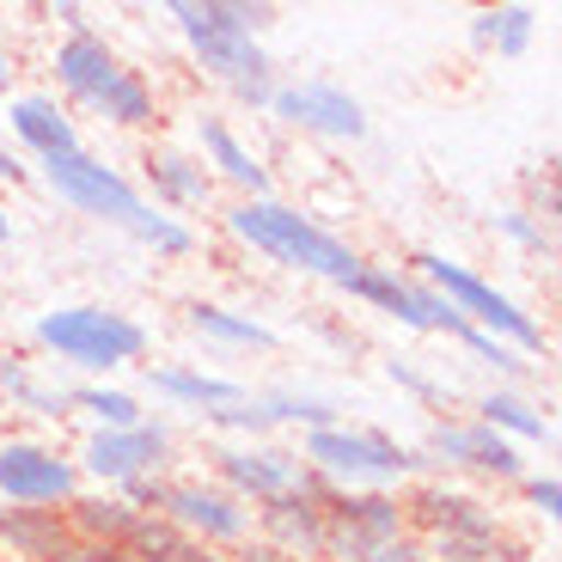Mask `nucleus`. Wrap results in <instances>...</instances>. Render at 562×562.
I'll return each mask as SVG.
<instances>
[{"label":"nucleus","mask_w":562,"mask_h":562,"mask_svg":"<svg viewBox=\"0 0 562 562\" xmlns=\"http://www.w3.org/2000/svg\"><path fill=\"white\" fill-rule=\"evenodd\" d=\"M147 183H154V202L159 209H178V214H190V209H209L214 202V178H209V166H202L196 154H178V147H159V154H147Z\"/></svg>","instance_id":"412c9836"},{"label":"nucleus","mask_w":562,"mask_h":562,"mask_svg":"<svg viewBox=\"0 0 562 562\" xmlns=\"http://www.w3.org/2000/svg\"><path fill=\"white\" fill-rule=\"evenodd\" d=\"M209 428H226V435H245V440H263L276 422H269V409H263V397L257 392H245V397H233V404H221V409H209Z\"/></svg>","instance_id":"7c9ffc66"},{"label":"nucleus","mask_w":562,"mask_h":562,"mask_svg":"<svg viewBox=\"0 0 562 562\" xmlns=\"http://www.w3.org/2000/svg\"><path fill=\"white\" fill-rule=\"evenodd\" d=\"M409 276L416 281H428L440 300H447L452 312H459L464 324H477L483 337H495V342H507L514 355H544L550 349V337H544V324L532 318V312L520 306V300H507L495 281H483L477 269H464V263H447L440 251H416L409 257Z\"/></svg>","instance_id":"39448f33"},{"label":"nucleus","mask_w":562,"mask_h":562,"mask_svg":"<svg viewBox=\"0 0 562 562\" xmlns=\"http://www.w3.org/2000/svg\"><path fill=\"white\" fill-rule=\"evenodd\" d=\"M190 330H202L209 342H226V349H276L269 324H257L251 312L214 306V300H190Z\"/></svg>","instance_id":"bb28decb"},{"label":"nucleus","mask_w":562,"mask_h":562,"mask_svg":"<svg viewBox=\"0 0 562 562\" xmlns=\"http://www.w3.org/2000/svg\"><path fill=\"white\" fill-rule=\"evenodd\" d=\"M7 74H13V61H7V56H0V80H7Z\"/></svg>","instance_id":"a18cd8bd"},{"label":"nucleus","mask_w":562,"mask_h":562,"mask_svg":"<svg viewBox=\"0 0 562 562\" xmlns=\"http://www.w3.org/2000/svg\"><path fill=\"white\" fill-rule=\"evenodd\" d=\"M226 233L245 239L257 257H269V263L300 269V276H324V281H337V288H349L355 269H361V257H355L330 226H318L312 214H300L294 202H276V196L233 202V209H226Z\"/></svg>","instance_id":"f03ea898"},{"label":"nucleus","mask_w":562,"mask_h":562,"mask_svg":"<svg viewBox=\"0 0 562 562\" xmlns=\"http://www.w3.org/2000/svg\"><path fill=\"white\" fill-rule=\"evenodd\" d=\"M214 483L226 495H239L245 507H263L276 495H294V490H318L324 477H312L306 459L288 447H269V440H233V447H214Z\"/></svg>","instance_id":"6e6552de"},{"label":"nucleus","mask_w":562,"mask_h":562,"mask_svg":"<svg viewBox=\"0 0 562 562\" xmlns=\"http://www.w3.org/2000/svg\"><path fill=\"white\" fill-rule=\"evenodd\" d=\"M68 544L61 507H0V562H56Z\"/></svg>","instance_id":"6ab92c4d"},{"label":"nucleus","mask_w":562,"mask_h":562,"mask_svg":"<svg viewBox=\"0 0 562 562\" xmlns=\"http://www.w3.org/2000/svg\"><path fill=\"white\" fill-rule=\"evenodd\" d=\"M0 178H7V183H25V166H19L13 147H0Z\"/></svg>","instance_id":"79ce46f5"},{"label":"nucleus","mask_w":562,"mask_h":562,"mask_svg":"<svg viewBox=\"0 0 562 562\" xmlns=\"http://www.w3.org/2000/svg\"><path fill=\"white\" fill-rule=\"evenodd\" d=\"M147 385H154L166 404H178V409H221V404H233V397H245V385L239 380H221V373H202V367H154L147 373Z\"/></svg>","instance_id":"b1692460"},{"label":"nucleus","mask_w":562,"mask_h":562,"mask_svg":"<svg viewBox=\"0 0 562 562\" xmlns=\"http://www.w3.org/2000/svg\"><path fill=\"white\" fill-rule=\"evenodd\" d=\"M538 37V7H490V13L471 19V43H477L483 56H502V61H520Z\"/></svg>","instance_id":"a878e982"},{"label":"nucleus","mask_w":562,"mask_h":562,"mask_svg":"<svg viewBox=\"0 0 562 562\" xmlns=\"http://www.w3.org/2000/svg\"><path fill=\"white\" fill-rule=\"evenodd\" d=\"M56 19H61V25H68V37H74V31H92V25H86V13H80V7H68V0H61V7H56Z\"/></svg>","instance_id":"37998d69"},{"label":"nucleus","mask_w":562,"mask_h":562,"mask_svg":"<svg viewBox=\"0 0 562 562\" xmlns=\"http://www.w3.org/2000/svg\"><path fill=\"white\" fill-rule=\"evenodd\" d=\"M171 19L209 80H221L251 111H269L281 80L263 49V25L276 19V7H263V0H171Z\"/></svg>","instance_id":"f257e3e1"},{"label":"nucleus","mask_w":562,"mask_h":562,"mask_svg":"<svg viewBox=\"0 0 562 562\" xmlns=\"http://www.w3.org/2000/svg\"><path fill=\"white\" fill-rule=\"evenodd\" d=\"M7 233H13V226H7V214H0V239H7Z\"/></svg>","instance_id":"49530a36"},{"label":"nucleus","mask_w":562,"mask_h":562,"mask_svg":"<svg viewBox=\"0 0 562 562\" xmlns=\"http://www.w3.org/2000/svg\"><path fill=\"white\" fill-rule=\"evenodd\" d=\"M263 397V409H269V422L276 428H330V422H342L337 416V404H324V397H312V392H257Z\"/></svg>","instance_id":"c756f323"},{"label":"nucleus","mask_w":562,"mask_h":562,"mask_svg":"<svg viewBox=\"0 0 562 562\" xmlns=\"http://www.w3.org/2000/svg\"><path fill=\"white\" fill-rule=\"evenodd\" d=\"M495 226H502L507 239L520 245V251H557V233H544V226H538L526 209H507V214H495Z\"/></svg>","instance_id":"72a5a7b5"},{"label":"nucleus","mask_w":562,"mask_h":562,"mask_svg":"<svg viewBox=\"0 0 562 562\" xmlns=\"http://www.w3.org/2000/svg\"><path fill=\"white\" fill-rule=\"evenodd\" d=\"M166 452H171V435L159 422H135V428H92V440L80 447V477L92 490H123L135 477H154L166 471Z\"/></svg>","instance_id":"4468645a"},{"label":"nucleus","mask_w":562,"mask_h":562,"mask_svg":"<svg viewBox=\"0 0 562 562\" xmlns=\"http://www.w3.org/2000/svg\"><path fill=\"white\" fill-rule=\"evenodd\" d=\"M19 380H25V367H19V355H7V349H0V392L13 397V385H19Z\"/></svg>","instance_id":"a19ab883"},{"label":"nucleus","mask_w":562,"mask_h":562,"mask_svg":"<svg viewBox=\"0 0 562 562\" xmlns=\"http://www.w3.org/2000/svg\"><path fill=\"white\" fill-rule=\"evenodd\" d=\"M123 550L135 562H226V550H214V544H202V538L178 532V526L159 520V514H140Z\"/></svg>","instance_id":"393cba45"},{"label":"nucleus","mask_w":562,"mask_h":562,"mask_svg":"<svg viewBox=\"0 0 562 562\" xmlns=\"http://www.w3.org/2000/svg\"><path fill=\"white\" fill-rule=\"evenodd\" d=\"M61 520H68V538H80V544H128L140 514L116 490H92V483H86V490L61 507Z\"/></svg>","instance_id":"4be33fe9"},{"label":"nucleus","mask_w":562,"mask_h":562,"mask_svg":"<svg viewBox=\"0 0 562 562\" xmlns=\"http://www.w3.org/2000/svg\"><path fill=\"white\" fill-rule=\"evenodd\" d=\"M7 128H13V140L25 147L31 159H61L80 147V128H74V116L61 111L56 99H43V92H25V99L7 104Z\"/></svg>","instance_id":"a211bd4d"},{"label":"nucleus","mask_w":562,"mask_h":562,"mask_svg":"<svg viewBox=\"0 0 562 562\" xmlns=\"http://www.w3.org/2000/svg\"><path fill=\"white\" fill-rule=\"evenodd\" d=\"M56 562H135V557H128L123 544H80V538H74Z\"/></svg>","instance_id":"4c0bfd02"},{"label":"nucleus","mask_w":562,"mask_h":562,"mask_svg":"<svg viewBox=\"0 0 562 562\" xmlns=\"http://www.w3.org/2000/svg\"><path fill=\"white\" fill-rule=\"evenodd\" d=\"M330 495H337L330 483L276 495V502L251 507V532L294 562H324V502H330Z\"/></svg>","instance_id":"f3484780"},{"label":"nucleus","mask_w":562,"mask_h":562,"mask_svg":"<svg viewBox=\"0 0 562 562\" xmlns=\"http://www.w3.org/2000/svg\"><path fill=\"white\" fill-rule=\"evenodd\" d=\"M68 409H86L99 428H135V422H147L140 397L135 392H116V385H74Z\"/></svg>","instance_id":"c85d7f7f"},{"label":"nucleus","mask_w":562,"mask_h":562,"mask_svg":"<svg viewBox=\"0 0 562 562\" xmlns=\"http://www.w3.org/2000/svg\"><path fill=\"white\" fill-rule=\"evenodd\" d=\"M37 342L56 361L86 367V373H116V367L140 361L147 355V330L123 312H104V306H61V312H43L37 318Z\"/></svg>","instance_id":"423d86ee"},{"label":"nucleus","mask_w":562,"mask_h":562,"mask_svg":"<svg viewBox=\"0 0 562 562\" xmlns=\"http://www.w3.org/2000/svg\"><path fill=\"white\" fill-rule=\"evenodd\" d=\"M520 483H526V502H532V514H544V520H562V483L550 477V471H538V477L526 471Z\"/></svg>","instance_id":"f704fd0d"},{"label":"nucleus","mask_w":562,"mask_h":562,"mask_svg":"<svg viewBox=\"0 0 562 562\" xmlns=\"http://www.w3.org/2000/svg\"><path fill=\"white\" fill-rule=\"evenodd\" d=\"M56 86L68 92L74 104L99 111L104 123H116V128H147L159 116L154 86L140 80V74L116 56L99 31H74V37H61V49H56Z\"/></svg>","instance_id":"7ed1b4c3"},{"label":"nucleus","mask_w":562,"mask_h":562,"mask_svg":"<svg viewBox=\"0 0 562 562\" xmlns=\"http://www.w3.org/2000/svg\"><path fill=\"white\" fill-rule=\"evenodd\" d=\"M13 404L19 409H31V416H68V392H61V385H43L37 373H25V380L13 385Z\"/></svg>","instance_id":"473e14b6"},{"label":"nucleus","mask_w":562,"mask_h":562,"mask_svg":"<svg viewBox=\"0 0 562 562\" xmlns=\"http://www.w3.org/2000/svg\"><path fill=\"white\" fill-rule=\"evenodd\" d=\"M226 562H294V557H281V550L276 544H263V538H245V544H233V550H226Z\"/></svg>","instance_id":"ea45409f"},{"label":"nucleus","mask_w":562,"mask_h":562,"mask_svg":"<svg viewBox=\"0 0 562 562\" xmlns=\"http://www.w3.org/2000/svg\"><path fill=\"white\" fill-rule=\"evenodd\" d=\"M202 166H209V178L214 183H233V190H245V202L251 196H269V171H263V159L251 154L239 140V128L233 123H221V116H202Z\"/></svg>","instance_id":"aec40b11"},{"label":"nucleus","mask_w":562,"mask_h":562,"mask_svg":"<svg viewBox=\"0 0 562 562\" xmlns=\"http://www.w3.org/2000/svg\"><path fill=\"white\" fill-rule=\"evenodd\" d=\"M526 190H532V221L544 226V233H557V214H562V190H557V159H544V171H532L526 178Z\"/></svg>","instance_id":"2f4dec72"},{"label":"nucleus","mask_w":562,"mask_h":562,"mask_svg":"<svg viewBox=\"0 0 562 562\" xmlns=\"http://www.w3.org/2000/svg\"><path fill=\"white\" fill-rule=\"evenodd\" d=\"M385 373H392V385H404V392L428 397V404H440V397H447V392H440L435 380H428V373H416V367H409V361H385Z\"/></svg>","instance_id":"e433bc0d"},{"label":"nucleus","mask_w":562,"mask_h":562,"mask_svg":"<svg viewBox=\"0 0 562 562\" xmlns=\"http://www.w3.org/2000/svg\"><path fill=\"white\" fill-rule=\"evenodd\" d=\"M404 538V507L392 490H337L324 502V562H367Z\"/></svg>","instance_id":"1a4fd4ad"},{"label":"nucleus","mask_w":562,"mask_h":562,"mask_svg":"<svg viewBox=\"0 0 562 562\" xmlns=\"http://www.w3.org/2000/svg\"><path fill=\"white\" fill-rule=\"evenodd\" d=\"M428 459L452 464V471H471V477H490V483H520L526 477L520 447H514V440H502L495 428H483L477 416L435 422V435H428Z\"/></svg>","instance_id":"dca6fc26"},{"label":"nucleus","mask_w":562,"mask_h":562,"mask_svg":"<svg viewBox=\"0 0 562 562\" xmlns=\"http://www.w3.org/2000/svg\"><path fill=\"white\" fill-rule=\"evenodd\" d=\"M367 562H428V550H422V538L404 532V538H392V544H380Z\"/></svg>","instance_id":"58836bf2"},{"label":"nucleus","mask_w":562,"mask_h":562,"mask_svg":"<svg viewBox=\"0 0 562 562\" xmlns=\"http://www.w3.org/2000/svg\"><path fill=\"white\" fill-rule=\"evenodd\" d=\"M86 490L80 464L43 440H0V502L7 507H68Z\"/></svg>","instance_id":"9b49d317"},{"label":"nucleus","mask_w":562,"mask_h":562,"mask_svg":"<svg viewBox=\"0 0 562 562\" xmlns=\"http://www.w3.org/2000/svg\"><path fill=\"white\" fill-rule=\"evenodd\" d=\"M269 111L294 128H312V135H330V140H361L367 135V111L355 92H342L337 80H281Z\"/></svg>","instance_id":"2eb2a0df"},{"label":"nucleus","mask_w":562,"mask_h":562,"mask_svg":"<svg viewBox=\"0 0 562 562\" xmlns=\"http://www.w3.org/2000/svg\"><path fill=\"white\" fill-rule=\"evenodd\" d=\"M300 459L330 490H392V495L397 483H416L422 464H428L404 440L380 435V428H355V422H330V428L300 435Z\"/></svg>","instance_id":"20e7f679"},{"label":"nucleus","mask_w":562,"mask_h":562,"mask_svg":"<svg viewBox=\"0 0 562 562\" xmlns=\"http://www.w3.org/2000/svg\"><path fill=\"white\" fill-rule=\"evenodd\" d=\"M477 422L483 428H495L502 440H550V409L532 404L526 392H514V385H490V392L477 397Z\"/></svg>","instance_id":"5701e85b"},{"label":"nucleus","mask_w":562,"mask_h":562,"mask_svg":"<svg viewBox=\"0 0 562 562\" xmlns=\"http://www.w3.org/2000/svg\"><path fill=\"white\" fill-rule=\"evenodd\" d=\"M507 562H557V557H538V550H526V544H514V550H507Z\"/></svg>","instance_id":"c03bdc74"},{"label":"nucleus","mask_w":562,"mask_h":562,"mask_svg":"<svg viewBox=\"0 0 562 562\" xmlns=\"http://www.w3.org/2000/svg\"><path fill=\"white\" fill-rule=\"evenodd\" d=\"M159 520H171L178 532L202 538L214 550H233L251 538V507L239 495H226L214 477H171L166 502H159Z\"/></svg>","instance_id":"ddd939ff"},{"label":"nucleus","mask_w":562,"mask_h":562,"mask_svg":"<svg viewBox=\"0 0 562 562\" xmlns=\"http://www.w3.org/2000/svg\"><path fill=\"white\" fill-rule=\"evenodd\" d=\"M128 239L147 245L154 257H190V251H196V233H190L178 214L154 209V202H140V214L128 221Z\"/></svg>","instance_id":"cd10ccee"},{"label":"nucleus","mask_w":562,"mask_h":562,"mask_svg":"<svg viewBox=\"0 0 562 562\" xmlns=\"http://www.w3.org/2000/svg\"><path fill=\"white\" fill-rule=\"evenodd\" d=\"M342 294H355L361 306H373V312H392L397 324H409V330H440V337H452V342L464 337V318H459V312H452L447 300H440L435 288H428V281L404 276V269L361 263Z\"/></svg>","instance_id":"f8f14e48"},{"label":"nucleus","mask_w":562,"mask_h":562,"mask_svg":"<svg viewBox=\"0 0 562 562\" xmlns=\"http://www.w3.org/2000/svg\"><path fill=\"white\" fill-rule=\"evenodd\" d=\"M404 532L422 544H452V538H502V514H495L483 495L459 490L447 477H416L404 495Z\"/></svg>","instance_id":"0eeeda50"},{"label":"nucleus","mask_w":562,"mask_h":562,"mask_svg":"<svg viewBox=\"0 0 562 562\" xmlns=\"http://www.w3.org/2000/svg\"><path fill=\"white\" fill-rule=\"evenodd\" d=\"M43 178H49V190H56L68 209L92 214V221H104V226H123V233L140 214V202H147L123 171L92 159L86 147H74V154H61V159H43Z\"/></svg>","instance_id":"9d476101"},{"label":"nucleus","mask_w":562,"mask_h":562,"mask_svg":"<svg viewBox=\"0 0 562 562\" xmlns=\"http://www.w3.org/2000/svg\"><path fill=\"white\" fill-rule=\"evenodd\" d=\"M166 471H154V477H135V483H123V490H116V495H123V502L128 507H135V514H159V502H166Z\"/></svg>","instance_id":"c9c22d12"}]
</instances>
